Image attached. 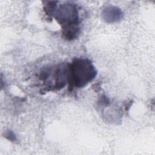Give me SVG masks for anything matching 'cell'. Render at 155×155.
I'll return each mask as SVG.
<instances>
[{
    "mask_svg": "<svg viewBox=\"0 0 155 155\" xmlns=\"http://www.w3.org/2000/svg\"><path fill=\"white\" fill-rule=\"evenodd\" d=\"M7 139L11 140V141H14L16 140V136L15 134L11 130H8L7 131L4 136Z\"/></svg>",
    "mask_w": 155,
    "mask_h": 155,
    "instance_id": "cell-5",
    "label": "cell"
},
{
    "mask_svg": "<svg viewBox=\"0 0 155 155\" xmlns=\"http://www.w3.org/2000/svg\"><path fill=\"white\" fill-rule=\"evenodd\" d=\"M68 82L72 87L82 88L96 76L97 70L92 62L87 58H78L68 65Z\"/></svg>",
    "mask_w": 155,
    "mask_h": 155,
    "instance_id": "cell-2",
    "label": "cell"
},
{
    "mask_svg": "<svg viewBox=\"0 0 155 155\" xmlns=\"http://www.w3.org/2000/svg\"><path fill=\"white\" fill-rule=\"evenodd\" d=\"M53 17L62 27L63 37L68 41L78 37L80 31L79 13L76 6L67 3L57 7Z\"/></svg>",
    "mask_w": 155,
    "mask_h": 155,
    "instance_id": "cell-1",
    "label": "cell"
},
{
    "mask_svg": "<svg viewBox=\"0 0 155 155\" xmlns=\"http://www.w3.org/2000/svg\"><path fill=\"white\" fill-rule=\"evenodd\" d=\"M57 2L56 1H50L48 2L44 7V10L45 11V13L48 16H53L56 8L58 7Z\"/></svg>",
    "mask_w": 155,
    "mask_h": 155,
    "instance_id": "cell-4",
    "label": "cell"
},
{
    "mask_svg": "<svg viewBox=\"0 0 155 155\" xmlns=\"http://www.w3.org/2000/svg\"><path fill=\"white\" fill-rule=\"evenodd\" d=\"M103 19L108 23H113L119 21L123 18L122 10L116 6L108 5L102 11Z\"/></svg>",
    "mask_w": 155,
    "mask_h": 155,
    "instance_id": "cell-3",
    "label": "cell"
}]
</instances>
